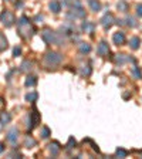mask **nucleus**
Listing matches in <instances>:
<instances>
[{
    "label": "nucleus",
    "instance_id": "obj_1",
    "mask_svg": "<svg viewBox=\"0 0 142 159\" xmlns=\"http://www.w3.org/2000/svg\"><path fill=\"white\" fill-rule=\"evenodd\" d=\"M17 30H19V34L23 37V39H29L32 37L33 33H34V29H33L32 23L29 20V17L22 16L20 20L17 21Z\"/></svg>",
    "mask_w": 142,
    "mask_h": 159
},
{
    "label": "nucleus",
    "instance_id": "obj_2",
    "mask_svg": "<svg viewBox=\"0 0 142 159\" xmlns=\"http://www.w3.org/2000/svg\"><path fill=\"white\" fill-rule=\"evenodd\" d=\"M0 21L4 24L6 27H11L14 21H16V19H14V14L11 13V11H9V10H4V11H1V14H0Z\"/></svg>",
    "mask_w": 142,
    "mask_h": 159
},
{
    "label": "nucleus",
    "instance_id": "obj_3",
    "mask_svg": "<svg viewBox=\"0 0 142 159\" xmlns=\"http://www.w3.org/2000/svg\"><path fill=\"white\" fill-rule=\"evenodd\" d=\"M46 63L51 64V65H57L61 63V56L58 53H47L46 56Z\"/></svg>",
    "mask_w": 142,
    "mask_h": 159
},
{
    "label": "nucleus",
    "instance_id": "obj_4",
    "mask_svg": "<svg viewBox=\"0 0 142 159\" xmlns=\"http://www.w3.org/2000/svg\"><path fill=\"white\" fill-rule=\"evenodd\" d=\"M17 139H19V129H17V128H11L7 132V141L11 143V145H16Z\"/></svg>",
    "mask_w": 142,
    "mask_h": 159
},
{
    "label": "nucleus",
    "instance_id": "obj_5",
    "mask_svg": "<svg viewBox=\"0 0 142 159\" xmlns=\"http://www.w3.org/2000/svg\"><path fill=\"white\" fill-rule=\"evenodd\" d=\"M30 118L32 119H30V127H29V131H32L33 128L40 122V115H39V112H37V110H33L32 114H30Z\"/></svg>",
    "mask_w": 142,
    "mask_h": 159
},
{
    "label": "nucleus",
    "instance_id": "obj_6",
    "mask_svg": "<svg viewBox=\"0 0 142 159\" xmlns=\"http://www.w3.org/2000/svg\"><path fill=\"white\" fill-rule=\"evenodd\" d=\"M43 39L47 41L48 44H51V43H57V39H55V36H54V33L51 32V30H48V29H46L44 32H43Z\"/></svg>",
    "mask_w": 142,
    "mask_h": 159
},
{
    "label": "nucleus",
    "instance_id": "obj_7",
    "mask_svg": "<svg viewBox=\"0 0 142 159\" xmlns=\"http://www.w3.org/2000/svg\"><path fill=\"white\" fill-rule=\"evenodd\" d=\"M101 23H103V26L105 29H110L111 26H112V23H114V16H112L111 13H107V14L103 17Z\"/></svg>",
    "mask_w": 142,
    "mask_h": 159
},
{
    "label": "nucleus",
    "instance_id": "obj_8",
    "mask_svg": "<svg viewBox=\"0 0 142 159\" xmlns=\"http://www.w3.org/2000/svg\"><path fill=\"white\" fill-rule=\"evenodd\" d=\"M98 54L103 56V57L110 54V47H108V44H107L105 41H101V43H100V46H98Z\"/></svg>",
    "mask_w": 142,
    "mask_h": 159
},
{
    "label": "nucleus",
    "instance_id": "obj_9",
    "mask_svg": "<svg viewBox=\"0 0 142 159\" xmlns=\"http://www.w3.org/2000/svg\"><path fill=\"white\" fill-rule=\"evenodd\" d=\"M114 43L117 44V46H121V44H124L125 43V36H124V33H115L114 34Z\"/></svg>",
    "mask_w": 142,
    "mask_h": 159
},
{
    "label": "nucleus",
    "instance_id": "obj_10",
    "mask_svg": "<svg viewBox=\"0 0 142 159\" xmlns=\"http://www.w3.org/2000/svg\"><path fill=\"white\" fill-rule=\"evenodd\" d=\"M48 151H50V153L53 155V156H57L58 153H60V151H61V148L58 146V143L57 142H53L48 145Z\"/></svg>",
    "mask_w": 142,
    "mask_h": 159
},
{
    "label": "nucleus",
    "instance_id": "obj_11",
    "mask_svg": "<svg viewBox=\"0 0 142 159\" xmlns=\"http://www.w3.org/2000/svg\"><path fill=\"white\" fill-rule=\"evenodd\" d=\"M10 119H11V117H10L9 112H1V115H0V124L6 125V124L10 122Z\"/></svg>",
    "mask_w": 142,
    "mask_h": 159
},
{
    "label": "nucleus",
    "instance_id": "obj_12",
    "mask_svg": "<svg viewBox=\"0 0 142 159\" xmlns=\"http://www.w3.org/2000/svg\"><path fill=\"white\" fill-rule=\"evenodd\" d=\"M50 9H51L53 13H58V11L61 10V4H60L57 0H53V1L50 3Z\"/></svg>",
    "mask_w": 142,
    "mask_h": 159
},
{
    "label": "nucleus",
    "instance_id": "obj_13",
    "mask_svg": "<svg viewBox=\"0 0 142 159\" xmlns=\"http://www.w3.org/2000/svg\"><path fill=\"white\" fill-rule=\"evenodd\" d=\"M90 7H91L93 11H98L101 9V3L98 0H90Z\"/></svg>",
    "mask_w": 142,
    "mask_h": 159
},
{
    "label": "nucleus",
    "instance_id": "obj_14",
    "mask_svg": "<svg viewBox=\"0 0 142 159\" xmlns=\"http://www.w3.org/2000/svg\"><path fill=\"white\" fill-rule=\"evenodd\" d=\"M7 48V40H6V37L0 33V53L1 51H4Z\"/></svg>",
    "mask_w": 142,
    "mask_h": 159
},
{
    "label": "nucleus",
    "instance_id": "obj_15",
    "mask_svg": "<svg viewBox=\"0 0 142 159\" xmlns=\"http://www.w3.org/2000/svg\"><path fill=\"white\" fill-rule=\"evenodd\" d=\"M139 43H141V40L138 39V37H132V39L129 40V46H131V48H134V50H136V48L139 47Z\"/></svg>",
    "mask_w": 142,
    "mask_h": 159
},
{
    "label": "nucleus",
    "instance_id": "obj_16",
    "mask_svg": "<svg viewBox=\"0 0 142 159\" xmlns=\"http://www.w3.org/2000/svg\"><path fill=\"white\" fill-rule=\"evenodd\" d=\"M36 84H37V77H34V75L27 77V80H26V85H27V87H33V85H36Z\"/></svg>",
    "mask_w": 142,
    "mask_h": 159
},
{
    "label": "nucleus",
    "instance_id": "obj_17",
    "mask_svg": "<svg viewBox=\"0 0 142 159\" xmlns=\"http://www.w3.org/2000/svg\"><path fill=\"white\" fill-rule=\"evenodd\" d=\"M37 92H29L27 95H26V100L27 101H30V102H34V101H37Z\"/></svg>",
    "mask_w": 142,
    "mask_h": 159
},
{
    "label": "nucleus",
    "instance_id": "obj_18",
    "mask_svg": "<svg viewBox=\"0 0 142 159\" xmlns=\"http://www.w3.org/2000/svg\"><path fill=\"white\" fill-rule=\"evenodd\" d=\"M20 67H22V68H20L22 71H30V70H32V63H30V61H24Z\"/></svg>",
    "mask_w": 142,
    "mask_h": 159
},
{
    "label": "nucleus",
    "instance_id": "obj_19",
    "mask_svg": "<svg viewBox=\"0 0 142 159\" xmlns=\"http://www.w3.org/2000/svg\"><path fill=\"white\" fill-rule=\"evenodd\" d=\"M26 146H27V148H33V146H36V141L33 139L32 136H27V138H26Z\"/></svg>",
    "mask_w": 142,
    "mask_h": 159
},
{
    "label": "nucleus",
    "instance_id": "obj_20",
    "mask_svg": "<svg viewBox=\"0 0 142 159\" xmlns=\"http://www.w3.org/2000/svg\"><path fill=\"white\" fill-rule=\"evenodd\" d=\"M80 51H81V53H90V51H91V47H90V44H85V43H82V44L80 46Z\"/></svg>",
    "mask_w": 142,
    "mask_h": 159
},
{
    "label": "nucleus",
    "instance_id": "obj_21",
    "mask_svg": "<svg viewBox=\"0 0 142 159\" xmlns=\"http://www.w3.org/2000/svg\"><path fill=\"white\" fill-rule=\"evenodd\" d=\"M50 136V129L47 127H43L41 129V138H48Z\"/></svg>",
    "mask_w": 142,
    "mask_h": 159
},
{
    "label": "nucleus",
    "instance_id": "obj_22",
    "mask_svg": "<svg viewBox=\"0 0 142 159\" xmlns=\"http://www.w3.org/2000/svg\"><path fill=\"white\" fill-rule=\"evenodd\" d=\"M118 9L121 10V11H126V10H128V4H126L125 1H119V3H118Z\"/></svg>",
    "mask_w": 142,
    "mask_h": 159
},
{
    "label": "nucleus",
    "instance_id": "obj_23",
    "mask_svg": "<svg viewBox=\"0 0 142 159\" xmlns=\"http://www.w3.org/2000/svg\"><path fill=\"white\" fill-rule=\"evenodd\" d=\"M117 156H119V158H125L126 156V151L125 149H117Z\"/></svg>",
    "mask_w": 142,
    "mask_h": 159
},
{
    "label": "nucleus",
    "instance_id": "obj_24",
    "mask_svg": "<svg viewBox=\"0 0 142 159\" xmlns=\"http://www.w3.org/2000/svg\"><path fill=\"white\" fill-rule=\"evenodd\" d=\"M126 24H128L129 27H135V26H136L135 20H134V19H131V17H128V19H126Z\"/></svg>",
    "mask_w": 142,
    "mask_h": 159
},
{
    "label": "nucleus",
    "instance_id": "obj_25",
    "mask_svg": "<svg viewBox=\"0 0 142 159\" xmlns=\"http://www.w3.org/2000/svg\"><path fill=\"white\" fill-rule=\"evenodd\" d=\"M132 72H134L135 78H141V71H139V68H138V67H134Z\"/></svg>",
    "mask_w": 142,
    "mask_h": 159
},
{
    "label": "nucleus",
    "instance_id": "obj_26",
    "mask_svg": "<svg viewBox=\"0 0 142 159\" xmlns=\"http://www.w3.org/2000/svg\"><path fill=\"white\" fill-rule=\"evenodd\" d=\"M82 30H85V32H88V30H93V24L84 23V24H82Z\"/></svg>",
    "mask_w": 142,
    "mask_h": 159
},
{
    "label": "nucleus",
    "instance_id": "obj_27",
    "mask_svg": "<svg viewBox=\"0 0 142 159\" xmlns=\"http://www.w3.org/2000/svg\"><path fill=\"white\" fill-rule=\"evenodd\" d=\"M20 54H22V48L20 47H14L13 48V56H20Z\"/></svg>",
    "mask_w": 142,
    "mask_h": 159
},
{
    "label": "nucleus",
    "instance_id": "obj_28",
    "mask_svg": "<svg viewBox=\"0 0 142 159\" xmlns=\"http://www.w3.org/2000/svg\"><path fill=\"white\" fill-rule=\"evenodd\" d=\"M125 61H126V58L124 57V54H121V56L117 58V63H121V64H122V63H125Z\"/></svg>",
    "mask_w": 142,
    "mask_h": 159
},
{
    "label": "nucleus",
    "instance_id": "obj_29",
    "mask_svg": "<svg viewBox=\"0 0 142 159\" xmlns=\"http://www.w3.org/2000/svg\"><path fill=\"white\" fill-rule=\"evenodd\" d=\"M72 145H75V141H74V138H70V139H68V145H67V148L70 149V148H72Z\"/></svg>",
    "mask_w": 142,
    "mask_h": 159
},
{
    "label": "nucleus",
    "instance_id": "obj_30",
    "mask_svg": "<svg viewBox=\"0 0 142 159\" xmlns=\"http://www.w3.org/2000/svg\"><path fill=\"white\" fill-rule=\"evenodd\" d=\"M136 13H138L139 17H142V4H138L136 6Z\"/></svg>",
    "mask_w": 142,
    "mask_h": 159
},
{
    "label": "nucleus",
    "instance_id": "obj_31",
    "mask_svg": "<svg viewBox=\"0 0 142 159\" xmlns=\"http://www.w3.org/2000/svg\"><path fill=\"white\" fill-rule=\"evenodd\" d=\"M3 151H4V145H3V143L0 142V153H1Z\"/></svg>",
    "mask_w": 142,
    "mask_h": 159
}]
</instances>
